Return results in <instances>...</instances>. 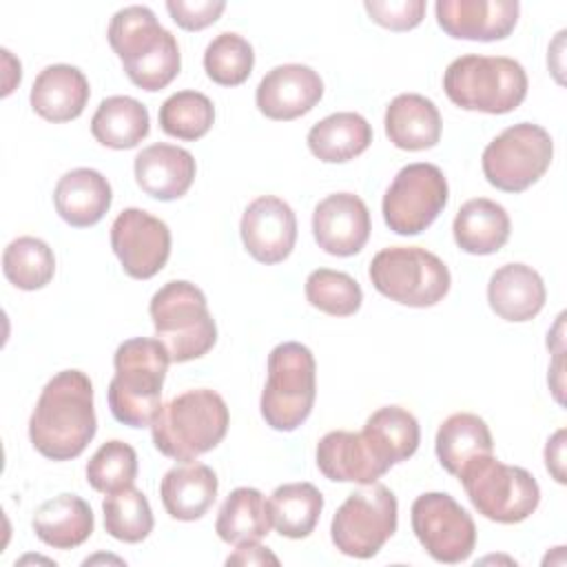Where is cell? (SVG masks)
Wrapping results in <instances>:
<instances>
[{"mask_svg":"<svg viewBox=\"0 0 567 567\" xmlns=\"http://www.w3.org/2000/svg\"><path fill=\"white\" fill-rule=\"evenodd\" d=\"M171 357L159 339L133 337L117 346L113 354L115 374L109 383L106 399L111 414L128 427L153 423Z\"/></svg>","mask_w":567,"mask_h":567,"instance_id":"3957f363","label":"cell"},{"mask_svg":"<svg viewBox=\"0 0 567 567\" xmlns=\"http://www.w3.org/2000/svg\"><path fill=\"white\" fill-rule=\"evenodd\" d=\"M2 270L9 284L20 290H40L55 275V257L47 241L24 235L2 252Z\"/></svg>","mask_w":567,"mask_h":567,"instance_id":"836d02e7","label":"cell"},{"mask_svg":"<svg viewBox=\"0 0 567 567\" xmlns=\"http://www.w3.org/2000/svg\"><path fill=\"white\" fill-rule=\"evenodd\" d=\"M323 509L321 492L306 481L284 483L268 498L272 527L286 538H306L315 532Z\"/></svg>","mask_w":567,"mask_h":567,"instance_id":"d6a6232c","label":"cell"},{"mask_svg":"<svg viewBox=\"0 0 567 567\" xmlns=\"http://www.w3.org/2000/svg\"><path fill=\"white\" fill-rule=\"evenodd\" d=\"M458 481L476 512L494 523H520L540 503L536 478L525 467L505 465L492 454L472 458L458 472Z\"/></svg>","mask_w":567,"mask_h":567,"instance_id":"ba28073f","label":"cell"},{"mask_svg":"<svg viewBox=\"0 0 567 567\" xmlns=\"http://www.w3.org/2000/svg\"><path fill=\"white\" fill-rule=\"evenodd\" d=\"M436 456L447 474L458 472L476 456L492 454L494 441L487 423L472 412H456L447 416L436 432Z\"/></svg>","mask_w":567,"mask_h":567,"instance_id":"f1b7e54d","label":"cell"},{"mask_svg":"<svg viewBox=\"0 0 567 567\" xmlns=\"http://www.w3.org/2000/svg\"><path fill=\"white\" fill-rule=\"evenodd\" d=\"M445 95L465 111L503 115L518 109L527 95V73L505 55H461L443 73Z\"/></svg>","mask_w":567,"mask_h":567,"instance_id":"5b68a950","label":"cell"},{"mask_svg":"<svg viewBox=\"0 0 567 567\" xmlns=\"http://www.w3.org/2000/svg\"><path fill=\"white\" fill-rule=\"evenodd\" d=\"M244 248L259 264L284 261L297 241L295 210L275 195L252 199L239 221Z\"/></svg>","mask_w":567,"mask_h":567,"instance_id":"9a60e30c","label":"cell"},{"mask_svg":"<svg viewBox=\"0 0 567 567\" xmlns=\"http://www.w3.org/2000/svg\"><path fill=\"white\" fill-rule=\"evenodd\" d=\"M157 339L164 343L171 363H186L204 357L217 341V326L204 292L184 279L166 281L148 303Z\"/></svg>","mask_w":567,"mask_h":567,"instance_id":"8992f818","label":"cell"},{"mask_svg":"<svg viewBox=\"0 0 567 567\" xmlns=\"http://www.w3.org/2000/svg\"><path fill=\"white\" fill-rule=\"evenodd\" d=\"M157 117L166 135L195 142L210 131L215 122V106L199 91H177L164 100Z\"/></svg>","mask_w":567,"mask_h":567,"instance_id":"e575fe53","label":"cell"},{"mask_svg":"<svg viewBox=\"0 0 567 567\" xmlns=\"http://www.w3.org/2000/svg\"><path fill=\"white\" fill-rule=\"evenodd\" d=\"M425 0H365L363 9L368 16L390 29V31H410L421 24L425 16Z\"/></svg>","mask_w":567,"mask_h":567,"instance_id":"ab89813d","label":"cell"},{"mask_svg":"<svg viewBox=\"0 0 567 567\" xmlns=\"http://www.w3.org/2000/svg\"><path fill=\"white\" fill-rule=\"evenodd\" d=\"M35 536L53 549L82 545L95 527L91 505L78 494H60L44 501L31 520Z\"/></svg>","mask_w":567,"mask_h":567,"instance_id":"484cf974","label":"cell"},{"mask_svg":"<svg viewBox=\"0 0 567 567\" xmlns=\"http://www.w3.org/2000/svg\"><path fill=\"white\" fill-rule=\"evenodd\" d=\"M447 179L430 162L403 166L383 195V219L396 235H419L447 204Z\"/></svg>","mask_w":567,"mask_h":567,"instance_id":"7c38bea8","label":"cell"},{"mask_svg":"<svg viewBox=\"0 0 567 567\" xmlns=\"http://www.w3.org/2000/svg\"><path fill=\"white\" fill-rule=\"evenodd\" d=\"M268 563L279 565V558L268 547L259 545V540L237 545L235 554L226 558V565H268Z\"/></svg>","mask_w":567,"mask_h":567,"instance_id":"b9f144b4","label":"cell"},{"mask_svg":"<svg viewBox=\"0 0 567 567\" xmlns=\"http://www.w3.org/2000/svg\"><path fill=\"white\" fill-rule=\"evenodd\" d=\"M323 95V80L306 64H279L270 69L255 93L257 109L277 122L306 115Z\"/></svg>","mask_w":567,"mask_h":567,"instance_id":"e0dca14e","label":"cell"},{"mask_svg":"<svg viewBox=\"0 0 567 567\" xmlns=\"http://www.w3.org/2000/svg\"><path fill=\"white\" fill-rule=\"evenodd\" d=\"M97 430L93 383L82 370H62L42 388L29 419L33 447L51 461H71Z\"/></svg>","mask_w":567,"mask_h":567,"instance_id":"6da1fadb","label":"cell"},{"mask_svg":"<svg viewBox=\"0 0 567 567\" xmlns=\"http://www.w3.org/2000/svg\"><path fill=\"white\" fill-rule=\"evenodd\" d=\"M111 248L133 279L155 277L171 255V230L142 208H124L111 224Z\"/></svg>","mask_w":567,"mask_h":567,"instance_id":"5bb4252c","label":"cell"},{"mask_svg":"<svg viewBox=\"0 0 567 567\" xmlns=\"http://www.w3.org/2000/svg\"><path fill=\"white\" fill-rule=\"evenodd\" d=\"M545 465L558 483H565V430H558L545 447Z\"/></svg>","mask_w":567,"mask_h":567,"instance_id":"7bdbcfd3","label":"cell"},{"mask_svg":"<svg viewBox=\"0 0 567 567\" xmlns=\"http://www.w3.org/2000/svg\"><path fill=\"white\" fill-rule=\"evenodd\" d=\"M109 44L122 60L128 80L144 91H162L182 66L175 35L164 29L148 7L120 9L109 24Z\"/></svg>","mask_w":567,"mask_h":567,"instance_id":"7a4b0ae2","label":"cell"},{"mask_svg":"<svg viewBox=\"0 0 567 567\" xmlns=\"http://www.w3.org/2000/svg\"><path fill=\"white\" fill-rule=\"evenodd\" d=\"M509 230L512 221L507 210L487 197L465 202L452 224L456 246L470 255L498 252L509 239Z\"/></svg>","mask_w":567,"mask_h":567,"instance_id":"4316f807","label":"cell"},{"mask_svg":"<svg viewBox=\"0 0 567 567\" xmlns=\"http://www.w3.org/2000/svg\"><path fill=\"white\" fill-rule=\"evenodd\" d=\"M372 286L401 306L430 308L439 303L452 284L447 266L419 246H390L379 250L368 268Z\"/></svg>","mask_w":567,"mask_h":567,"instance_id":"9c48e42d","label":"cell"},{"mask_svg":"<svg viewBox=\"0 0 567 567\" xmlns=\"http://www.w3.org/2000/svg\"><path fill=\"white\" fill-rule=\"evenodd\" d=\"M372 144V126L354 111L323 117L308 131L310 153L326 164H343L359 157Z\"/></svg>","mask_w":567,"mask_h":567,"instance_id":"83f0119b","label":"cell"},{"mask_svg":"<svg viewBox=\"0 0 567 567\" xmlns=\"http://www.w3.org/2000/svg\"><path fill=\"white\" fill-rule=\"evenodd\" d=\"M133 171L137 186L148 197L173 202L188 193L197 164L186 148L157 142L137 153Z\"/></svg>","mask_w":567,"mask_h":567,"instance_id":"d6986e66","label":"cell"},{"mask_svg":"<svg viewBox=\"0 0 567 567\" xmlns=\"http://www.w3.org/2000/svg\"><path fill=\"white\" fill-rule=\"evenodd\" d=\"M137 476V454L135 450L120 441L102 443L86 463V481L93 489L102 494H113L131 487Z\"/></svg>","mask_w":567,"mask_h":567,"instance_id":"f35d334b","label":"cell"},{"mask_svg":"<svg viewBox=\"0 0 567 567\" xmlns=\"http://www.w3.org/2000/svg\"><path fill=\"white\" fill-rule=\"evenodd\" d=\"M255 66L252 44L239 33L224 31L215 35L204 51L206 75L221 86H237L248 80Z\"/></svg>","mask_w":567,"mask_h":567,"instance_id":"8d00e7d4","label":"cell"},{"mask_svg":"<svg viewBox=\"0 0 567 567\" xmlns=\"http://www.w3.org/2000/svg\"><path fill=\"white\" fill-rule=\"evenodd\" d=\"M91 89L86 75L71 64L44 66L31 86V106L47 122H71L82 115Z\"/></svg>","mask_w":567,"mask_h":567,"instance_id":"44dd1931","label":"cell"},{"mask_svg":"<svg viewBox=\"0 0 567 567\" xmlns=\"http://www.w3.org/2000/svg\"><path fill=\"white\" fill-rule=\"evenodd\" d=\"M399 503L390 487L370 483L348 494L330 523L334 547L352 558H372L396 532Z\"/></svg>","mask_w":567,"mask_h":567,"instance_id":"30bf717a","label":"cell"},{"mask_svg":"<svg viewBox=\"0 0 567 567\" xmlns=\"http://www.w3.org/2000/svg\"><path fill=\"white\" fill-rule=\"evenodd\" d=\"M104 529L122 543H142L153 532V512L148 498L137 487H124L106 494L102 503Z\"/></svg>","mask_w":567,"mask_h":567,"instance_id":"d590c367","label":"cell"},{"mask_svg":"<svg viewBox=\"0 0 567 567\" xmlns=\"http://www.w3.org/2000/svg\"><path fill=\"white\" fill-rule=\"evenodd\" d=\"M228 405L215 390L197 388L159 405L153 423V445L168 458L188 463L210 452L228 432Z\"/></svg>","mask_w":567,"mask_h":567,"instance_id":"277c9868","label":"cell"},{"mask_svg":"<svg viewBox=\"0 0 567 567\" xmlns=\"http://www.w3.org/2000/svg\"><path fill=\"white\" fill-rule=\"evenodd\" d=\"M166 9L171 18L177 22V27L186 31H202L217 22L221 11L226 9V2H213V0H168Z\"/></svg>","mask_w":567,"mask_h":567,"instance_id":"60d3db41","label":"cell"},{"mask_svg":"<svg viewBox=\"0 0 567 567\" xmlns=\"http://www.w3.org/2000/svg\"><path fill=\"white\" fill-rule=\"evenodd\" d=\"M439 27L458 40L494 42L507 38L520 13L516 0H439Z\"/></svg>","mask_w":567,"mask_h":567,"instance_id":"ac0fdd59","label":"cell"},{"mask_svg":"<svg viewBox=\"0 0 567 567\" xmlns=\"http://www.w3.org/2000/svg\"><path fill=\"white\" fill-rule=\"evenodd\" d=\"M319 472L337 483H377L390 467L372 452L363 432L334 430L317 443Z\"/></svg>","mask_w":567,"mask_h":567,"instance_id":"ffe728a7","label":"cell"},{"mask_svg":"<svg viewBox=\"0 0 567 567\" xmlns=\"http://www.w3.org/2000/svg\"><path fill=\"white\" fill-rule=\"evenodd\" d=\"M268 501L255 487L233 489L219 507L215 532L228 545L261 540L270 532Z\"/></svg>","mask_w":567,"mask_h":567,"instance_id":"1f68e13d","label":"cell"},{"mask_svg":"<svg viewBox=\"0 0 567 567\" xmlns=\"http://www.w3.org/2000/svg\"><path fill=\"white\" fill-rule=\"evenodd\" d=\"M547 299L543 277L527 264H505L489 277V308L505 321L523 323L534 319Z\"/></svg>","mask_w":567,"mask_h":567,"instance_id":"7402d4cb","label":"cell"},{"mask_svg":"<svg viewBox=\"0 0 567 567\" xmlns=\"http://www.w3.org/2000/svg\"><path fill=\"white\" fill-rule=\"evenodd\" d=\"M111 184L95 168H73L64 173L53 190L58 215L73 228L95 226L111 208Z\"/></svg>","mask_w":567,"mask_h":567,"instance_id":"603a6c76","label":"cell"},{"mask_svg":"<svg viewBox=\"0 0 567 567\" xmlns=\"http://www.w3.org/2000/svg\"><path fill=\"white\" fill-rule=\"evenodd\" d=\"M217 474L213 467L188 461L182 465L171 467L162 483H159V496L164 503V509L175 520H197L202 518L217 498Z\"/></svg>","mask_w":567,"mask_h":567,"instance_id":"cb8c5ba5","label":"cell"},{"mask_svg":"<svg viewBox=\"0 0 567 567\" xmlns=\"http://www.w3.org/2000/svg\"><path fill=\"white\" fill-rule=\"evenodd\" d=\"M554 157L551 135L532 122H518L496 135L483 151L485 179L505 193H523L536 184Z\"/></svg>","mask_w":567,"mask_h":567,"instance_id":"8fae6325","label":"cell"},{"mask_svg":"<svg viewBox=\"0 0 567 567\" xmlns=\"http://www.w3.org/2000/svg\"><path fill=\"white\" fill-rule=\"evenodd\" d=\"M306 299L312 308L332 315L350 317L361 308L363 292L354 277L332 268H317L306 279Z\"/></svg>","mask_w":567,"mask_h":567,"instance_id":"74e56055","label":"cell"},{"mask_svg":"<svg viewBox=\"0 0 567 567\" xmlns=\"http://www.w3.org/2000/svg\"><path fill=\"white\" fill-rule=\"evenodd\" d=\"M372 230L370 210L354 193H332L312 210V235L319 248L334 257L357 255Z\"/></svg>","mask_w":567,"mask_h":567,"instance_id":"2e32d148","label":"cell"},{"mask_svg":"<svg viewBox=\"0 0 567 567\" xmlns=\"http://www.w3.org/2000/svg\"><path fill=\"white\" fill-rule=\"evenodd\" d=\"M361 432L368 439L372 452L388 467L408 461L421 441L419 421L412 412L399 405H385L372 412Z\"/></svg>","mask_w":567,"mask_h":567,"instance_id":"f546056e","label":"cell"},{"mask_svg":"<svg viewBox=\"0 0 567 567\" xmlns=\"http://www.w3.org/2000/svg\"><path fill=\"white\" fill-rule=\"evenodd\" d=\"M412 532L421 547L445 565L470 558L476 547L472 516L445 492H425L412 503Z\"/></svg>","mask_w":567,"mask_h":567,"instance_id":"4fadbf2b","label":"cell"},{"mask_svg":"<svg viewBox=\"0 0 567 567\" xmlns=\"http://www.w3.org/2000/svg\"><path fill=\"white\" fill-rule=\"evenodd\" d=\"M151 128L148 111L142 102L128 95H111L100 102L91 117L93 137L109 148L124 151L137 146Z\"/></svg>","mask_w":567,"mask_h":567,"instance_id":"4dcf8cb0","label":"cell"},{"mask_svg":"<svg viewBox=\"0 0 567 567\" xmlns=\"http://www.w3.org/2000/svg\"><path fill=\"white\" fill-rule=\"evenodd\" d=\"M385 135L403 151H425L441 140V113L419 93H401L385 109Z\"/></svg>","mask_w":567,"mask_h":567,"instance_id":"d4e9b609","label":"cell"},{"mask_svg":"<svg viewBox=\"0 0 567 567\" xmlns=\"http://www.w3.org/2000/svg\"><path fill=\"white\" fill-rule=\"evenodd\" d=\"M317 363L299 341H284L268 354V379L261 392V416L277 432L297 430L312 412Z\"/></svg>","mask_w":567,"mask_h":567,"instance_id":"52a82bcc","label":"cell"}]
</instances>
